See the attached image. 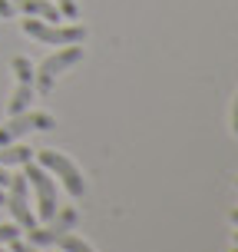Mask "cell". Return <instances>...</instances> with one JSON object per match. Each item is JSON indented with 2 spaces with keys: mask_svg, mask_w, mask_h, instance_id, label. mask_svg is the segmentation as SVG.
<instances>
[{
  "mask_svg": "<svg viewBox=\"0 0 238 252\" xmlns=\"http://www.w3.org/2000/svg\"><path fill=\"white\" fill-rule=\"evenodd\" d=\"M33 156H37V163L43 166L47 173H53V176L66 186V192H70L73 199H83V196H86V179L76 169L73 159H66V156L56 153V150H40V153H33Z\"/></svg>",
  "mask_w": 238,
  "mask_h": 252,
  "instance_id": "obj_1",
  "label": "cell"
},
{
  "mask_svg": "<svg viewBox=\"0 0 238 252\" xmlns=\"http://www.w3.org/2000/svg\"><path fill=\"white\" fill-rule=\"evenodd\" d=\"M26 37L40 40V43H50V47H70V43H83L86 40V27L83 24H70V27H60V24H47V20H20Z\"/></svg>",
  "mask_w": 238,
  "mask_h": 252,
  "instance_id": "obj_2",
  "label": "cell"
},
{
  "mask_svg": "<svg viewBox=\"0 0 238 252\" xmlns=\"http://www.w3.org/2000/svg\"><path fill=\"white\" fill-rule=\"evenodd\" d=\"M83 60V47H76V43H70V47H60L56 53H50L47 60L40 63V70H33V87L47 96L53 90V83H56V76L66 73L73 63Z\"/></svg>",
  "mask_w": 238,
  "mask_h": 252,
  "instance_id": "obj_3",
  "label": "cell"
},
{
  "mask_svg": "<svg viewBox=\"0 0 238 252\" xmlns=\"http://www.w3.org/2000/svg\"><path fill=\"white\" fill-rule=\"evenodd\" d=\"M24 176L33 186V192H37V216L40 219H53L60 202H56V183L50 179V173L40 163H24Z\"/></svg>",
  "mask_w": 238,
  "mask_h": 252,
  "instance_id": "obj_4",
  "label": "cell"
},
{
  "mask_svg": "<svg viewBox=\"0 0 238 252\" xmlns=\"http://www.w3.org/2000/svg\"><path fill=\"white\" fill-rule=\"evenodd\" d=\"M56 126V120H53L50 113H37V110H24V113H13L7 123L0 126V146H10V143H17L20 136H26V133H43V129H53Z\"/></svg>",
  "mask_w": 238,
  "mask_h": 252,
  "instance_id": "obj_5",
  "label": "cell"
},
{
  "mask_svg": "<svg viewBox=\"0 0 238 252\" xmlns=\"http://www.w3.org/2000/svg\"><path fill=\"white\" fill-rule=\"evenodd\" d=\"M7 189H10V192H7V202H3V206L13 213V222L24 229V232H26V229H33V226H37V213L30 209V183H26V176H24V173L10 176Z\"/></svg>",
  "mask_w": 238,
  "mask_h": 252,
  "instance_id": "obj_6",
  "label": "cell"
},
{
  "mask_svg": "<svg viewBox=\"0 0 238 252\" xmlns=\"http://www.w3.org/2000/svg\"><path fill=\"white\" fill-rule=\"evenodd\" d=\"M76 219H79V213H76L73 206H63V209H56L53 219H47V226L26 229V236H30L33 246H56V239H63V236L76 226Z\"/></svg>",
  "mask_w": 238,
  "mask_h": 252,
  "instance_id": "obj_7",
  "label": "cell"
},
{
  "mask_svg": "<svg viewBox=\"0 0 238 252\" xmlns=\"http://www.w3.org/2000/svg\"><path fill=\"white\" fill-rule=\"evenodd\" d=\"M13 73H17V90H13L10 103H7L10 116L30 110V100H33V66H30V60L26 57H17L13 60Z\"/></svg>",
  "mask_w": 238,
  "mask_h": 252,
  "instance_id": "obj_8",
  "label": "cell"
},
{
  "mask_svg": "<svg viewBox=\"0 0 238 252\" xmlns=\"http://www.w3.org/2000/svg\"><path fill=\"white\" fill-rule=\"evenodd\" d=\"M13 7H20L26 17H40L47 24H56L60 20V10H56V3H50V0H17Z\"/></svg>",
  "mask_w": 238,
  "mask_h": 252,
  "instance_id": "obj_9",
  "label": "cell"
},
{
  "mask_svg": "<svg viewBox=\"0 0 238 252\" xmlns=\"http://www.w3.org/2000/svg\"><path fill=\"white\" fill-rule=\"evenodd\" d=\"M33 150L30 146H0V166H24L30 163Z\"/></svg>",
  "mask_w": 238,
  "mask_h": 252,
  "instance_id": "obj_10",
  "label": "cell"
},
{
  "mask_svg": "<svg viewBox=\"0 0 238 252\" xmlns=\"http://www.w3.org/2000/svg\"><path fill=\"white\" fill-rule=\"evenodd\" d=\"M56 246H60L63 252H96L89 242H83L79 236H73V232H66L63 239H56Z\"/></svg>",
  "mask_w": 238,
  "mask_h": 252,
  "instance_id": "obj_11",
  "label": "cell"
},
{
  "mask_svg": "<svg viewBox=\"0 0 238 252\" xmlns=\"http://www.w3.org/2000/svg\"><path fill=\"white\" fill-rule=\"evenodd\" d=\"M53 3H56L60 17H66V20H76V17H79V7H76V0H53Z\"/></svg>",
  "mask_w": 238,
  "mask_h": 252,
  "instance_id": "obj_12",
  "label": "cell"
},
{
  "mask_svg": "<svg viewBox=\"0 0 238 252\" xmlns=\"http://www.w3.org/2000/svg\"><path fill=\"white\" fill-rule=\"evenodd\" d=\"M20 232H24V229L17 226V222H3V226H0V246H3V242H10V239H17Z\"/></svg>",
  "mask_w": 238,
  "mask_h": 252,
  "instance_id": "obj_13",
  "label": "cell"
},
{
  "mask_svg": "<svg viewBox=\"0 0 238 252\" xmlns=\"http://www.w3.org/2000/svg\"><path fill=\"white\" fill-rule=\"evenodd\" d=\"M13 252H40V246H33V242H20V239H10Z\"/></svg>",
  "mask_w": 238,
  "mask_h": 252,
  "instance_id": "obj_14",
  "label": "cell"
},
{
  "mask_svg": "<svg viewBox=\"0 0 238 252\" xmlns=\"http://www.w3.org/2000/svg\"><path fill=\"white\" fill-rule=\"evenodd\" d=\"M13 13H17V7H13L10 0H0V17H3V20H10Z\"/></svg>",
  "mask_w": 238,
  "mask_h": 252,
  "instance_id": "obj_15",
  "label": "cell"
},
{
  "mask_svg": "<svg viewBox=\"0 0 238 252\" xmlns=\"http://www.w3.org/2000/svg\"><path fill=\"white\" fill-rule=\"evenodd\" d=\"M232 129L238 133V96H235V110H232Z\"/></svg>",
  "mask_w": 238,
  "mask_h": 252,
  "instance_id": "obj_16",
  "label": "cell"
},
{
  "mask_svg": "<svg viewBox=\"0 0 238 252\" xmlns=\"http://www.w3.org/2000/svg\"><path fill=\"white\" fill-rule=\"evenodd\" d=\"M7 183H10V173H7V169H0V186H7Z\"/></svg>",
  "mask_w": 238,
  "mask_h": 252,
  "instance_id": "obj_17",
  "label": "cell"
},
{
  "mask_svg": "<svg viewBox=\"0 0 238 252\" xmlns=\"http://www.w3.org/2000/svg\"><path fill=\"white\" fill-rule=\"evenodd\" d=\"M228 219H232V222L238 226V209H232V216H228Z\"/></svg>",
  "mask_w": 238,
  "mask_h": 252,
  "instance_id": "obj_18",
  "label": "cell"
},
{
  "mask_svg": "<svg viewBox=\"0 0 238 252\" xmlns=\"http://www.w3.org/2000/svg\"><path fill=\"white\" fill-rule=\"evenodd\" d=\"M3 202H7V199H3V189H0V206H3Z\"/></svg>",
  "mask_w": 238,
  "mask_h": 252,
  "instance_id": "obj_19",
  "label": "cell"
},
{
  "mask_svg": "<svg viewBox=\"0 0 238 252\" xmlns=\"http://www.w3.org/2000/svg\"><path fill=\"white\" fill-rule=\"evenodd\" d=\"M235 246H238V232H235Z\"/></svg>",
  "mask_w": 238,
  "mask_h": 252,
  "instance_id": "obj_20",
  "label": "cell"
},
{
  "mask_svg": "<svg viewBox=\"0 0 238 252\" xmlns=\"http://www.w3.org/2000/svg\"><path fill=\"white\" fill-rule=\"evenodd\" d=\"M232 252H238V246H235V249H232Z\"/></svg>",
  "mask_w": 238,
  "mask_h": 252,
  "instance_id": "obj_21",
  "label": "cell"
},
{
  "mask_svg": "<svg viewBox=\"0 0 238 252\" xmlns=\"http://www.w3.org/2000/svg\"><path fill=\"white\" fill-rule=\"evenodd\" d=\"M10 3H17V0H10Z\"/></svg>",
  "mask_w": 238,
  "mask_h": 252,
  "instance_id": "obj_22",
  "label": "cell"
},
{
  "mask_svg": "<svg viewBox=\"0 0 238 252\" xmlns=\"http://www.w3.org/2000/svg\"><path fill=\"white\" fill-rule=\"evenodd\" d=\"M0 252H3V249H0Z\"/></svg>",
  "mask_w": 238,
  "mask_h": 252,
  "instance_id": "obj_23",
  "label": "cell"
}]
</instances>
